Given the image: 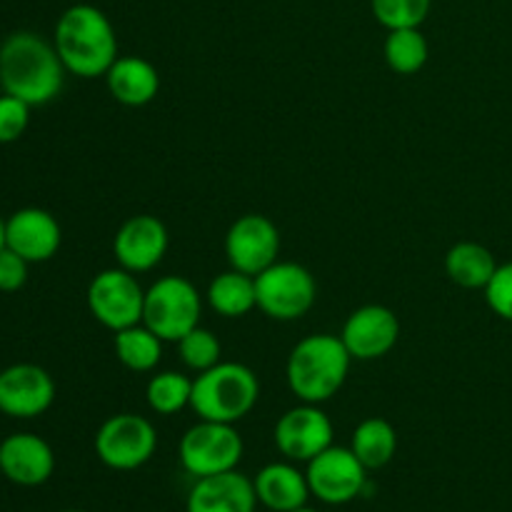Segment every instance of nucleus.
<instances>
[{
	"label": "nucleus",
	"mask_w": 512,
	"mask_h": 512,
	"mask_svg": "<svg viewBox=\"0 0 512 512\" xmlns=\"http://www.w3.org/2000/svg\"><path fill=\"white\" fill-rule=\"evenodd\" d=\"M145 400L150 410L158 415H175L180 410L190 408L193 400V380L175 370H163L153 375L145 385Z\"/></svg>",
	"instance_id": "a878e982"
},
{
	"label": "nucleus",
	"mask_w": 512,
	"mask_h": 512,
	"mask_svg": "<svg viewBox=\"0 0 512 512\" xmlns=\"http://www.w3.org/2000/svg\"><path fill=\"white\" fill-rule=\"evenodd\" d=\"M433 0H370L375 20L385 30L420 28L430 13Z\"/></svg>",
	"instance_id": "bb28decb"
},
{
	"label": "nucleus",
	"mask_w": 512,
	"mask_h": 512,
	"mask_svg": "<svg viewBox=\"0 0 512 512\" xmlns=\"http://www.w3.org/2000/svg\"><path fill=\"white\" fill-rule=\"evenodd\" d=\"M203 298L188 278L165 275L145 290L143 323L163 343H178L183 335L200 325Z\"/></svg>",
	"instance_id": "39448f33"
},
{
	"label": "nucleus",
	"mask_w": 512,
	"mask_h": 512,
	"mask_svg": "<svg viewBox=\"0 0 512 512\" xmlns=\"http://www.w3.org/2000/svg\"><path fill=\"white\" fill-rule=\"evenodd\" d=\"M158 450V430L148 418L118 413L105 420L95 433V455L100 463L118 473L143 468Z\"/></svg>",
	"instance_id": "6e6552de"
},
{
	"label": "nucleus",
	"mask_w": 512,
	"mask_h": 512,
	"mask_svg": "<svg viewBox=\"0 0 512 512\" xmlns=\"http://www.w3.org/2000/svg\"><path fill=\"white\" fill-rule=\"evenodd\" d=\"M260 383L258 375L243 363L213 365L193 380V400L190 408L200 420L235 425L258 405Z\"/></svg>",
	"instance_id": "20e7f679"
},
{
	"label": "nucleus",
	"mask_w": 512,
	"mask_h": 512,
	"mask_svg": "<svg viewBox=\"0 0 512 512\" xmlns=\"http://www.w3.org/2000/svg\"><path fill=\"white\" fill-rule=\"evenodd\" d=\"M168 228L155 215H133L118 228L113 240V255L128 273H148L163 263L168 253Z\"/></svg>",
	"instance_id": "2eb2a0df"
},
{
	"label": "nucleus",
	"mask_w": 512,
	"mask_h": 512,
	"mask_svg": "<svg viewBox=\"0 0 512 512\" xmlns=\"http://www.w3.org/2000/svg\"><path fill=\"white\" fill-rule=\"evenodd\" d=\"M273 435L278 450L290 463H310L333 445V423L320 405L303 403L280 415Z\"/></svg>",
	"instance_id": "f8f14e48"
},
{
	"label": "nucleus",
	"mask_w": 512,
	"mask_h": 512,
	"mask_svg": "<svg viewBox=\"0 0 512 512\" xmlns=\"http://www.w3.org/2000/svg\"><path fill=\"white\" fill-rule=\"evenodd\" d=\"M258 495L248 475L230 473L198 478L188 493L185 512H255Z\"/></svg>",
	"instance_id": "a211bd4d"
},
{
	"label": "nucleus",
	"mask_w": 512,
	"mask_h": 512,
	"mask_svg": "<svg viewBox=\"0 0 512 512\" xmlns=\"http://www.w3.org/2000/svg\"><path fill=\"white\" fill-rule=\"evenodd\" d=\"M5 248V220L0 218V250Z\"/></svg>",
	"instance_id": "2f4dec72"
},
{
	"label": "nucleus",
	"mask_w": 512,
	"mask_h": 512,
	"mask_svg": "<svg viewBox=\"0 0 512 512\" xmlns=\"http://www.w3.org/2000/svg\"><path fill=\"white\" fill-rule=\"evenodd\" d=\"M350 363L353 358L340 335H308L288 355V363H285L288 388L300 403H328L348 380Z\"/></svg>",
	"instance_id": "7ed1b4c3"
},
{
	"label": "nucleus",
	"mask_w": 512,
	"mask_h": 512,
	"mask_svg": "<svg viewBox=\"0 0 512 512\" xmlns=\"http://www.w3.org/2000/svg\"><path fill=\"white\" fill-rule=\"evenodd\" d=\"M293 512H318V510H313V508H308V505H305V508H300V510H293Z\"/></svg>",
	"instance_id": "473e14b6"
},
{
	"label": "nucleus",
	"mask_w": 512,
	"mask_h": 512,
	"mask_svg": "<svg viewBox=\"0 0 512 512\" xmlns=\"http://www.w3.org/2000/svg\"><path fill=\"white\" fill-rule=\"evenodd\" d=\"M243 453L245 445L235 425L215 420H200L198 425L185 430L178 445L180 465L195 480L238 470Z\"/></svg>",
	"instance_id": "423d86ee"
},
{
	"label": "nucleus",
	"mask_w": 512,
	"mask_h": 512,
	"mask_svg": "<svg viewBox=\"0 0 512 512\" xmlns=\"http://www.w3.org/2000/svg\"><path fill=\"white\" fill-rule=\"evenodd\" d=\"M53 45L65 70L78 78L93 80L118 60V35L100 8L90 3L70 5L55 23Z\"/></svg>",
	"instance_id": "f03ea898"
},
{
	"label": "nucleus",
	"mask_w": 512,
	"mask_h": 512,
	"mask_svg": "<svg viewBox=\"0 0 512 512\" xmlns=\"http://www.w3.org/2000/svg\"><path fill=\"white\" fill-rule=\"evenodd\" d=\"M110 95L120 105L128 108H143L153 103L160 90V73L150 60L140 55H118L110 70L105 73Z\"/></svg>",
	"instance_id": "aec40b11"
},
{
	"label": "nucleus",
	"mask_w": 512,
	"mask_h": 512,
	"mask_svg": "<svg viewBox=\"0 0 512 512\" xmlns=\"http://www.w3.org/2000/svg\"><path fill=\"white\" fill-rule=\"evenodd\" d=\"M225 255L233 270L245 275H260L265 268L278 263L280 230L270 218L248 213L230 225L225 235Z\"/></svg>",
	"instance_id": "9b49d317"
},
{
	"label": "nucleus",
	"mask_w": 512,
	"mask_h": 512,
	"mask_svg": "<svg viewBox=\"0 0 512 512\" xmlns=\"http://www.w3.org/2000/svg\"><path fill=\"white\" fill-rule=\"evenodd\" d=\"M498 270V260L485 245L465 240L453 245L445 255V273L465 290H485Z\"/></svg>",
	"instance_id": "412c9836"
},
{
	"label": "nucleus",
	"mask_w": 512,
	"mask_h": 512,
	"mask_svg": "<svg viewBox=\"0 0 512 512\" xmlns=\"http://www.w3.org/2000/svg\"><path fill=\"white\" fill-rule=\"evenodd\" d=\"M398 338L400 320L385 305H363L353 310L340 333L350 358L363 360V363L385 358L398 345Z\"/></svg>",
	"instance_id": "4468645a"
},
{
	"label": "nucleus",
	"mask_w": 512,
	"mask_h": 512,
	"mask_svg": "<svg viewBox=\"0 0 512 512\" xmlns=\"http://www.w3.org/2000/svg\"><path fill=\"white\" fill-rule=\"evenodd\" d=\"M63 243V230L53 213L43 208H20L5 220V245L33 263L53 258Z\"/></svg>",
	"instance_id": "dca6fc26"
},
{
	"label": "nucleus",
	"mask_w": 512,
	"mask_h": 512,
	"mask_svg": "<svg viewBox=\"0 0 512 512\" xmlns=\"http://www.w3.org/2000/svg\"><path fill=\"white\" fill-rule=\"evenodd\" d=\"M258 503L270 512H293L308 505V475L293 463H268L253 478Z\"/></svg>",
	"instance_id": "6ab92c4d"
},
{
	"label": "nucleus",
	"mask_w": 512,
	"mask_h": 512,
	"mask_svg": "<svg viewBox=\"0 0 512 512\" xmlns=\"http://www.w3.org/2000/svg\"><path fill=\"white\" fill-rule=\"evenodd\" d=\"M385 63L398 75H415L425 68L430 58L428 38L420 28H398L388 30L383 45Z\"/></svg>",
	"instance_id": "393cba45"
},
{
	"label": "nucleus",
	"mask_w": 512,
	"mask_h": 512,
	"mask_svg": "<svg viewBox=\"0 0 512 512\" xmlns=\"http://www.w3.org/2000/svg\"><path fill=\"white\" fill-rule=\"evenodd\" d=\"M255 295H258V308L268 318L290 323L310 313L318 298V285L308 268L278 260L255 275Z\"/></svg>",
	"instance_id": "0eeeda50"
},
{
	"label": "nucleus",
	"mask_w": 512,
	"mask_h": 512,
	"mask_svg": "<svg viewBox=\"0 0 512 512\" xmlns=\"http://www.w3.org/2000/svg\"><path fill=\"white\" fill-rule=\"evenodd\" d=\"M55 400V380L40 365L15 363L0 370V413L30 420L50 410Z\"/></svg>",
	"instance_id": "ddd939ff"
},
{
	"label": "nucleus",
	"mask_w": 512,
	"mask_h": 512,
	"mask_svg": "<svg viewBox=\"0 0 512 512\" xmlns=\"http://www.w3.org/2000/svg\"><path fill=\"white\" fill-rule=\"evenodd\" d=\"M350 450L368 470H383L398 453V430L385 418H368L353 430Z\"/></svg>",
	"instance_id": "5701e85b"
},
{
	"label": "nucleus",
	"mask_w": 512,
	"mask_h": 512,
	"mask_svg": "<svg viewBox=\"0 0 512 512\" xmlns=\"http://www.w3.org/2000/svg\"><path fill=\"white\" fill-rule=\"evenodd\" d=\"M115 358L133 373H150L163 358V340L145 323L115 333Z\"/></svg>",
	"instance_id": "b1692460"
},
{
	"label": "nucleus",
	"mask_w": 512,
	"mask_h": 512,
	"mask_svg": "<svg viewBox=\"0 0 512 512\" xmlns=\"http://www.w3.org/2000/svg\"><path fill=\"white\" fill-rule=\"evenodd\" d=\"M178 350L185 368L193 370V373H205V370H210L213 365H218L220 353H223L220 340L215 338L210 330L200 328V325L178 340Z\"/></svg>",
	"instance_id": "cd10ccee"
},
{
	"label": "nucleus",
	"mask_w": 512,
	"mask_h": 512,
	"mask_svg": "<svg viewBox=\"0 0 512 512\" xmlns=\"http://www.w3.org/2000/svg\"><path fill=\"white\" fill-rule=\"evenodd\" d=\"M30 125V105L15 95H0V145L23 138Z\"/></svg>",
	"instance_id": "c85d7f7f"
},
{
	"label": "nucleus",
	"mask_w": 512,
	"mask_h": 512,
	"mask_svg": "<svg viewBox=\"0 0 512 512\" xmlns=\"http://www.w3.org/2000/svg\"><path fill=\"white\" fill-rule=\"evenodd\" d=\"M310 495L325 505H348L360 498L368 485V473L358 455L350 448L330 445L320 455H315L310 463H305Z\"/></svg>",
	"instance_id": "9d476101"
},
{
	"label": "nucleus",
	"mask_w": 512,
	"mask_h": 512,
	"mask_svg": "<svg viewBox=\"0 0 512 512\" xmlns=\"http://www.w3.org/2000/svg\"><path fill=\"white\" fill-rule=\"evenodd\" d=\"M55 470V453L48 440L33 433H15L0 443V473L20 488L48 483Z\"/></svg>",
	"instance_id": "f3484780"
},
{
	"label": "nucleus",
	"mask_w": 512,
	"mask_h": 512,
	"mask_svg": "<svg viewBox=\"0 0 512 512\" xmlns=\"http://www.w3.org/2000/svg\"><path fill=\"white\" fill-rule=\"evenodd\" d=\"M205 298H208L210 308L223 318H243L250 310L258 308L255 278L233 268L210 280Z\"/></svg>",
	"instance_id": "4be33fe9"
},
{
	"label": "nucleus",
	"mask_w": 512,
	"mask_h": 512,
	"mask_svg": "<svg viewBox=\"0 0 512 512\" xmlns=\"http://www.w3.org/2000/svg\"><path fill=\"white\" fill-rule=\"evenodd\" d=\"M60 512H85V510H60Z\"/></svg>",
	"instance_id": "72a5a7b5"
},
{
	"label": "nucleus",
	"mask_w": 512,
	"mask_h": 512,
	"mask_svg": "<svg viewBox=\"0 0 512 512\" xmlns=\"http://www.w3.org/2000/svg\"><path fill=\"white\" fill-rule=\"evenodd\" d=\"M145 290L135 273L118 268L100 270L88 285V310L103 328L118 330L143 323Z\"/></svg>",
	"instance_id": "1a4fd4ad"
},
{
	"label": "nucleus",
	"mask_w": 512,
	"mask_h": 512,
	"mask_svg": "<svg viewBox=\"0 0 512 512\" xmlns=\"http://www.w3.org/2000/svg\"><path fill=\"white\" fill-rule=\"evenodd\" d=\"M485 300L498 318L512 323V263L498 265L493 280L485 288Z\"/></svg>",
	"instance_id": "c756f323"
},
{
	"label": "nucleus",
	"mask_w": 512,
	"mask_h": 512,
	"mask_svg": "<svg viewBox=\"0 0 512 512\" xmlns=\"http://www.w3.org/2000/svg\"><path fill=\"white\" fill-rule=\"evenodd\" d=\"M30 263L5 245L0 250V293H15L28 283Z\"/></svg>",
	"instance_id": "7c9ffc66"
},
{
	"label": "nucleus",
	"mask_w": 512,
	"mask_h": 512,
	"mask_svg": "<svg viewBox=\"0 0 512 512\" xmlns=\"http://www.w3.org/2000/svg\"><path fill=\"white\" fill-rule=\"evenodd\" d=\"M65 73L55 45L38 33L18 30L0 45V88L25 100L30 108L58 98Z\"/></svg>",
	"instance_id": "f257e3e1"
}]
</instances>
